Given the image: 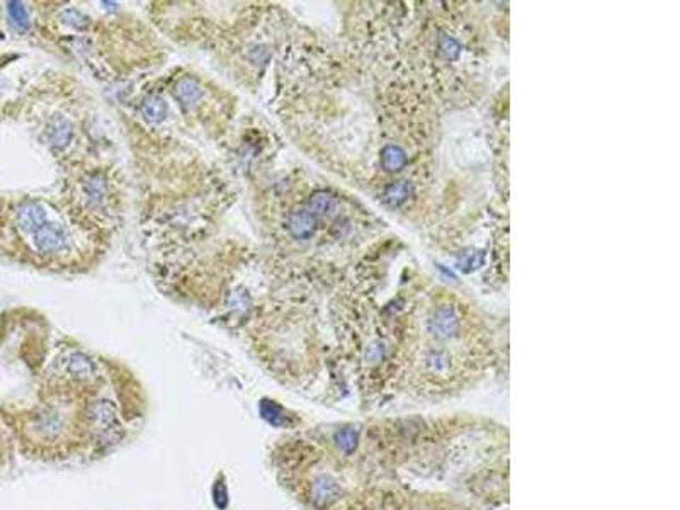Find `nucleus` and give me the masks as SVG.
<instances>
[{"instance_id":"11","label":"nucleus","mask_w":680,"mask_h":510,"mask_svg":"<svg viewBox=\"0 0 680 510\" xmlns=\"http://www.w3.org/2000/svg\"><path fill=\"white\" fill-rule=\"evenodd\" d=\"M412 186L408 182H393L386 187L385 191V203L390 204V206H400L403 201H407V197L410 196Z\"/></svg>"},{"instance_id":"5","label":"nucleus","mask_w":680,"mask_h":510,"mask_svg":"<svg viewBox=\"0 0 680 510\" xmlns=\"http://www.w3.org/2000/svg\"><path fill=\"white\" fill-rule=\"evenodd\" d=\"M67 373L73 380L87 381L94 376L96 368H94V363L87 356H84V354H73L67 361Z\"/></svg>"},{"instance_id":"6","label":"nucleus","mask_w":680,"mask_h":510,"mask_svg":"<svg viewBox=\"0 0 680 510\" xmlns=\"http://www.w3.org/2000/svg\"><path fill=\"white\" fill-rule=\"evenodd\" d=\"M73 137V128L65 118H55L48 125V138L55 147L63 148Z\"/></svg>"},{"instance_id":"1","label":"nucleus","mask_w":680,"mask_h":510,"mask_svg":"<svg viewBox=\"0 0 680 510\" xmlns=\"http://www.w3.org/2000/svg\"><path fill=\"white\" fill-rule=\"evenodd\" d=\"M35 245L41 254H55L67 245V235L60 226L44 223L35 233Z\"/></svg>"},{"instance_id":"9","label":"nucleus","mask_w":680,"mask_h":510,"mask_svg":"<svg viewBox=\"0 0 680 510\" xmlns=\"http://www.w3.org/2000/svg\"><path fill=\"white\" fill-rule=\"evenodd\" d=\"M175 96L180 102H183V104L191 106V104H194L197 99H199L201 89H199V85H197L196 80L183 79L179 82V84L175 85Z\"/></svg>"},{"instance_id":"3","label":"nucleus","mask_w":680,"mask_h":510,"mask_svg":"<svg viewBox=\"0 0 680 510\" xmlns=\"http://www.w3.org/2000/svg\"><path fill=\"white\" fill-rule=\"evenodd\" d=\"M286 226L290 233L298 240H307L316 230V216L310 209H298L292 211L286 220Z\"/></svg>"},{"instance_id":"4","label":"nucleus","mask_w":680,"mask_h":510,"mask_svg":"<svg viewBox=\"0 0 680 510\" xmlns=\"http://www.w3.org/2000/svg\"><path fill=\"white\" fill-rule=\"evenodd\" d=\"M18 220L24 232L35 233L39 226L47 223V215H44L43 208L38 206V204L27 203L24 204V206H20L18 211Z\"/></svg>"},{"instance_id":"14","label":"nucleus","mask_w":680,"mask_h":510,"mask_svg":"<svg viewBox=\"0 0 680 510\" xmlns=\"http://www.w3.org/2000/svg\"><path fill=\"white\" fill-rule=\"evenodd\" d=\"M65 15H68V18H72V19H65V23L70 24V26L77 27V30H80V27L87 26V19H85L84 15L80 14V12H77V11H67V12H65Z\"/></svg>"},{"instance_id":"10","label":"nucleus","mask_w":680,"mask_h":510,"mask_svg":"<svg viewBox=\"0 0 680 510\" xmlns=\"http://www.w3.org/2000/svg\"><path fill=\"white\" fill-rule=\"evenodd\" d=\"M337 206V199L333 197L330 192L327 191H319L311 196L310 199V211L313 215H328L332 213V209Z\"/></svg>"},{"instance_id":"12","label":"nucleus","mask_w":680,"mask_h":510,"mask_svg":"<svg viewBox=\"0 0 680 510\" xmlns=\"http://www.w3.org/2000/svg\"><path fill=\"white\" fill-rule=\"evenodd\" d=\"M7 14H9L11 23L14 24L18 30H27L30 26V18H27V12L24 9V6L20 2H9L7 4Z\"/></svg>"},{"instance_id":"8","label":"nucleus","mask_w":680,"mask_h":510,"mask_svg":"<svg viewBox=\"0 0 680 510\" xmlns=\"http://www.w3.org/2000/svg\"><path fill=\"white\" fill-rule=\"evenodd\" d=\"M142 111L148 121L159 123L167 116V104L159 96H150L143 101Z\"/></svg>"},{"instance_id":"7","label":"nucleus","mask_w":680,"mask_h":510,"mask_svg":"<svg viewBox=\"0 0 680 510\" xmlns=\"http://www.w3.org/2000/svg\"><path fill=\"white\" fill-rule=\"evenodd\" d=\"M381 166L388 172H400L407 166V154L402 147L388 145L381 150Z\"/></svg>"},{"instance_id":"2","label":"nucleus","mask_w":680,"mask_h":510,"mask_svg":"<svg viewBox=\"0 0 680 510\" xmlns=\"http://www.w3.org/2000/svg\"><path fill=\"white\" fill-rule=\"evenodd\" d=\"M89 421L99 430V434H104L107 430L118 429L116 406L107 400H99L96 403H92L89 409Z\"/></svg>"},{"instance_id":"13","label":"nucleus","mask_w":680,"mask_h":510,"mask_svg":"<svg viewBox=\"0 0 680 510\" xmlns=\"http://www.w3.org/2000/svg\"><path fill=\"white\" fill-rule=\"evenodd\" d=\"M11 459V439L6 429V422L0 421V471L7 466Z\"/></svg>"}]
</instances>
